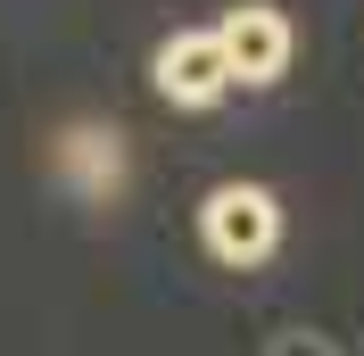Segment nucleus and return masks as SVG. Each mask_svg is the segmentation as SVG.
Wrapping results in <instances>:
<instances>
[{"mask_svg":"<svg viewBox=\"0 0 364 356\" xmlns=\"http://www.w3.org/2000/svg\"><path fill=\"white\" fill-rule=\"evenodd\" d=\"M199 241H207V257L232 266V273L265 266L273 248H282V199H273L265 182H215L199 199Z\"/></svg>","mask_w":364,"mask_h":356,"instance_id":"nucleus-1","label":"nucleus"},{"mask_svg":"<svg viewBox=\"0 0 364 356\" xmlns=\"http://www.w3.org/2000/svg\"><path fill=\"white\" fill-rule=\"evenodd\" d=\"M215 50H224V75L240 91H273L290 75V58H298V33H290V17H282L273 0H240V9H224V25H215Z\"/></svg>","mask_w":364,"mask_h":356,"instance_id":"nucleus-2","label":"nucleus"},{"mask_svg":"<svg viewBox=\"0 0 364 356\" xmlns=\"http://www.w3.org/2000/svg\"><path fill=\"white\" fill-rule=\"evenodd\" d=\"M149 83H158V100H174V108H215V100L232 91L224 50H215V25L166 33V42H158V58H149Z\"/></svg>","mask_w":364,"mask_h":356,"instance_id":"nucleus-3","label":"nucleus"},{"mask_svg":"<svg viewBox=\"0 0 364 356\" xmlns=\"http://www.w3.org/2000/svg\"><path fill=\"white\" fill-rule=\"evenodd\" d=\"M273 356H331V340H315V332H282V340H273Z\"/></svg>","mask_w":364,"mask_h":356,"instance_id":"nucleus-4","label":"nucleus"}]
</instances>
